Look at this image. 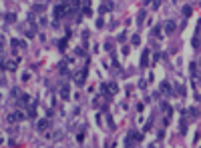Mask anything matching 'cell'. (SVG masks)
Listing matches in <instances>:
<instances>
[{
  "instance_id": "1",
  "label": "cell",
  "mask_w": 201,
  "mask_h": 148,
  "mask_svg": "<svg viewBox=\"0 0 201 148\" xmlns=\"http://www.w3.org/2000/svg\"><path fill=\"white\" fill-rule=\"evenodd\" d=\"M8 120H10V122H20V120H24V112H22V110H14V112H10Z\"/></svg>"
},
{
  "instance_id": "9",
  "label": "cell",
  "mask_w": 201,
  "mask_h": 148,
  "mask_svg": "<svg viewBox=\"0 0 201 148\" xmlns=\"http://www.w3.org/2000/svg\"><path fill=\"white\" fill-rule=\"evenodd\" d=\"M165 30H167V34H171V32L175 30V24H173V22H169V24L165 26Z\"/></svg>"
},
{
  "instance_id": "14",
  "label": "cell",
  "mask_w": 201,
  "mask_h": 148,
  "mask_svg": "<svg viewBox=\"0 0 201 148\" xmlns=\"http://www.w3.org/2000/svg\"><path fill=\"white\" fill-rule=\"evenodd\" d=\"M4 18H6V20H12V22H14V20H16V16H14V14H6V16H4Z\"/></svg>"
},
{
  "instance_id": "7",
  "label": "cell",
  "mask_w": 201,
  "mask_h": 148,
  "mask_svg": "<svg viewBox=\"0 0 201 148\" xmlns=\"http://www.w3.org/2000/svg\"><path fill=\"white\" fill-rule=\"evenodd\" d=\"M60 96H62L64 100L69 98V86H60Z\"/></svg>"
},
{
  "instance_id": "5",
  "label": "cell",
  "mask_w": 201,
  "mask_h": 148,
  "mask_svg": "<svg viewBox=\"0 0 201 148\" xmlns=\"http://www.w3.org/2000/svg\"><path fill=\"white\" fill-rule=\"evenodd\" d=\"M141 66H149V50H145L141 54Z\"/></svg>"
},
{
  "instance_id": "13",
  "label": "cell",
  "mask_w": 201,
  "mask_h": 148,
  "mask_svg": "<svg viewBox=\"0 0 201 148\" xmlns=\"http://www.w3.org/2000/svg\"><path fill=\"white\" fill-rule=\"evenodd\" d=\"M183 14H185V16H189V14H191V8H189V6H185V8H183Z\"/></svg>"
},
{
  "instance_id": "11",
  "label": "cell",
  "mask_w": 201,
  "mask_h": 148,
  "mask_svg": "<svg viewBox=\"0 0 201 148\" xmlns=\"http://www.w3.org/2000/svg\"><path fill=\"white\" fill-rule=\"evenodd\" d=\"M113 8V4L109 2V4H103V8H101V12H107V10H111Z\"/></svg>"
},
{
  "instance_id": "15",
  "label": "cell",
  "mask_w": 201,
  "mask_h": 148,
  "mask_svg": "<svg viewBox=\"0 0 201 148\" xmlns=\"http://www.w3.org/2000/svg\"><path fill=\"white\" fill-rule=\"evenodd\" d=\"M137 20H139V24H141V22L145 20V12H139V18H137Z\"/></svg>"
},
{
  "instance_id": "6",
  "label": "cell",
  "mask_w": 201,
  "mask_h": 148,
  "mask_svg": "<svg viewBox=\"0 0 201 148\" xmlns=\"http://www.w3.org/2000/svg\"><path fill=\"white\" fill-rule=\"evenodd\" d=\"M161 92L171 94V86H169V82H161Z\"/></svg>"
},
{
  "instance_id": "12",
  "label": "cell",
  "mask_w": 201,
  "mask_h": 148,
  "mask_svg": "<svg viewBox=\"0 0 201 148\" xmlns=\"http://www.w3.org/2000/svg\"><path fill=\"white\" fill-rule=\"evenodd\" d=\"M84 78H86V70H82V72H80V76H79V84H82V82H84Z\"/></svg>"
},
{
  "instance_id": "2",
  "label": "cell",
  "mask_w": 201,
  "mask_h": 148,
  "mask_svg": "<svg viewBox=\"0 0 201 148\" xmlns=\"http://www.w3.org/2000/svg\"><path fill=\"white\" fill-rule=\"evenodd\" d=\"M67 12H69V6H67V4H58V6L54 8V16H56V18H60V16H64Z\"/></svg>"
},
{
  "instance_id": "10",
  "label": "cell",
  "mask_w": 201,
  "mask_h": 148,
  "mask_svg": "<svg viewBox=\"0 0 201 148\" xmlns=\"http://www.w3.org/2000/svg\"><path fill=\"white\" fill-rule=\"evenodd\" d=\"M147 4H151V8H159V4H161V0H149Z\"/></svg>"
},
{
  "instance_id": "8",
  "label": "cell",
  "mask_w": 201,
  "mask_h": 148,
  "mask_svg": "<svg viewBox=\"0 0 201 148\" xmlns=\"http://www.w3.org/2000/svg\"><path fill=\"white\" fill-rule=\"evenodd\" d=\"M4 68H6V70H14V68H16V60H12V62H6V64H4Z\"/></svg>"
},
{
  "instance_id": "3",
  "label": "cell",
  "mask_w": 201,
  "mask_h": 148,
  "mask_svg": "<svg viewBox=\"0 0 201 148\" xmlns=\"http://www.w3.org/2000/svg\"><path fill=\"white\" fill-rule=\"evenodd\" d=\"M141 138H143V134H139V132H135V130H131L125 142H127V144H133V140H141Z\"/></svg>"
},
{
  "instance_id": "4",
  "label": "cell",
  "mask_w": 201,
  "mask_h": 148,
  "mask_svg": "<svg viewBox=\"0 0 201 148\" xmlns=\"http://www.w3.org/2000/svg\"><path fill=\"white\" fill-rule=\"evenodd\" d=\"M36 128H38L40 132H44V130L48 128V120H46V118H40L38 122H36Z\"/></svg>"
},
{
  "instance_id": "16",
  "label": "cell",
  "mask_w": 201,
  "mask_h": 148,
  "mask_svg": "<svg viewBox=\"0 0 201 148\" xmlns=\"http://www.w3.org/2000/svg\"><path fill=\"white\" fill-rule=\"evenodd\" d=\"M12 44H14V46H24V42H22V40H12Z\"/></svg>"
}]
</instances>
